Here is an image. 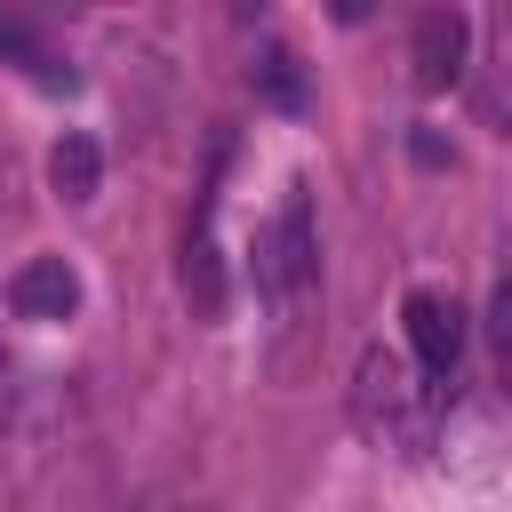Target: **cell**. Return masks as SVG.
Masks as SVG:
<instances>
[{
    "mask_svg": "<svg viewBox=\"0 0 512 512\" xmlns=\"http://www.w3.org/2000/svg\"><path fill=\"white\" fill-rule=\"evenodd\" d=\"M72 304H80V280H72L64 256H32V264H16V280H8V312H16V320H64Z\"/></svg>",
    "mask_w": 512,
    "mask_h": 512,
    "instance_id": "4",
    "label": "cell"
},
{
    "mask_svg": "<svg viewBox=\"0 0 512 512\" xmlns=\"http://www.w3.org/2000/svg\"><path fill=\"white\" fill-rule=\"evenodd\" d=\"M256 296L280 328H304L320 304V232H312V192L288 184L272 224L256 232Z\"/></svg>",
    "mask_w": 512,
    "mask_h": 512,
    "instance_id": "2",
    "label": "cell"
},
{
    "mask_svg": "<svg viewBox=\"0 0 512 512\" xmlns=\"http://www.w3.org/2000/svg\"><path fill=\"white\" fill-rule=\"evenodd\" d=\"M48 184L64 192V200H96V184H104V152H96V136H64L56 152H48Z\"/></svg>",
    "mask_w": 512,
    "mask_h": 512,
    "instance_id": "7",
    "label": "cell"
},
{
    "mask_svg": "<svg viewBox=\"0 0 512 512\" xmlns=\"http://www.w3.org/2000/svg\"><path fill=\"white\" fill-rule=\"evenodd\" d=\"M400 328H408V368H416L424 384H440V392H448V376L464 368V336H472L464 304H456V296H440V288H408Z\"/></svg>",
    "mask_w": 512,
    "mask_h": 512,
    "instance_id": "3",
    "label": "cell"
},
{
    "mask_svg": "<svg viewBox=\"0 0 512 512\" xmlns=\"http://www.w3.org/2000/svg\"><path fill=\"white\" fill-rule=\"evenodd\" d=\"M464 72V16H424L416 24V88H448Z\"/></svg>",
    "mask_w": 512,
    "mask_h": 512,
    "instance_id": "5",
    "label": "cell"
},
{
    "mask_svg": "<svg viewBox=\"0 0 512 512\" xmlns=\"http://www.w3.org/2000/svg\"><path fill=\"white\" fill-rule=\"evenodd\" d=\"M184 296L216 320L224 312V256H216V232H208V208H200V224H192V240H184Z\"/></svg>",
    "mask_w": 512,
    "mask_h": 512,
    "instance_id": "6",
    "label": "cell"
},
{
    "mask_svg": "<svg viewBox=\"0 0 512 512\" xmlns=\"http://www.w3.org/2000/svg\"><path fill=\"white\" fill-rule=\"evenodd\" d=\"M256 80H264V96H272V104H304V80H296V56H288V48H264Z\"/></svg>",
    "mask_w": 512,
    "mask_h": 512,
    "instance_id": "8",
    "label": "cell"
},
{
    "mask_svg": "<svg viewBox=\"0 0 512 512\" xmlns=\"http://www.w3.org/2000/svg\"><path fill=\"white\" fill-rule=\"evenodd\" d=\"M136 512H208V504H184V496H152V504H136Z\"/></svg>",
    "mask_w": 512,
    "mask_h": 512,
    "instance_id": "9",
    "label": "cell"
},
{
    "mask_svg": "<svg viewBox=\"0 0 512 512\" xmlns=\"http://www.w3.org/2000/svg\"><path fill=\"white\" fill-rule=\"evenodd\" d=\"M440 408H448V392H440V384H424V376L408 368V352L368 344V352L352 360V424H360L376 448H400V456L432 448Z\"/></svg>",
    "mask_w": 512,
    "mask_h": 512,
    "instance_id": "1",
    "label": "cell"
}]
</instances>
